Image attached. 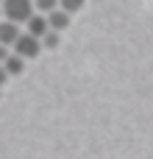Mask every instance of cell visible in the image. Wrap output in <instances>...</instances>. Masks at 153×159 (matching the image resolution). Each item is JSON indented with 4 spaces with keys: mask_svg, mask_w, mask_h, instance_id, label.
<instances>
[{
    "mask_svg": "<svg viewBox=\"0 0 153 159\" xmlns=\"http://www.w3.org/2000/svg\"><path fill=\"white\" fill-rule=\"evenodd\" d=\"M0 14H6V22L22 25V22H28L36 11H33V0H3Z\"/></svg>",
    "mask_w": 153,
    "mask_h": 159,
    "instance_id": "6da1fadb",
    "label": "cell"
},
{
    "mask_svg": "<svg viewBox=\"0 0 153 159\" xmlns=\"http://www.w3.org/2000/svg\"><path fill=\"white\" fill-rule=\"evenodd\" d=\"M39 50H42L39 39H33V36H28V34H20V36H17V42L11 45V53H14V56H20L22 61H25V59L39 56Z\"/></svg>",
    "mask_w": 153,
    "mask_h": 159,
    "instance_id": "7a4b0ae2",
    "label": "cell"
},
{
    "mask_svg": "<svg viewBox=\"0 0 153 159\" xmlns=\"http://www.w3.org/2000/svg\"><path fill=\"white\" fill-rule=\"evenodd\" d=\"M25 28H28L25 34H28V36H33V39H42V36L50 31V28H47V20H45L42 14H33V17L25 22Z\"/></svg>",
    "mask_w": 153,
    "mask_h": 159,
    "instance_id": "3957f363",
    "label": "cell"
},
{
    "mask_svg": "<svg viewBox=\"0 0 153 159\" xmlns=\"http://www.w3.org/2000/svg\"><path fill=\"white\" fill-rule=\"evenodd\" d=\"M22 31H20V25H14V22H0V45L3 48H11L14 42H17V36H20Z\"/></svg>",
    "mask_w": 153,
    "mask_h": 159,
    "instance_id": "277c9868",
    "label": "cell"
},
{
    "mask_svg": "<svg viewBox=\"0 0 153 159\" xmlns=\"http://www.w3.org/2000/svg\"><path fill=\"white\" fill-rule=\"evenodd\" d=\"M45 20H47V28H50V31H56V34H61V31L70 25V14H64L61 8H56V11H53V14H47Z\"/></svg>",
    "mask_w": 153,
    "mask_h": 159,
    "instance_id": "5b68a950",
    "label": "cell"
},
{
    "mask_svg": "<svg viewBox=\"0 0 153 159\" xmlns=\"http://www.w3.org/2000/svg\"><path fill=\"white\" fill-rule=\"evenodd\" d=\"M0 67L6 70V75H17V73H22V67H25V61H22L20 56H14V53H11V56H8V59H6V61H3Z\"/></svg>",
    "mask_w": 153,
    "mask_h": 159,
    "instance_id": "8992f818",
    "label": "cell"
},
{
    "mask_svg": "<svg viewBox=\"0 0 153 159\" xmlns=\"http://www.w3.org/2000/svg\"><path fill=\"white\" fill-rule=\"evenodd\" d=\"M56 8H59V0H33V11H39L42 17L53 14Z\"/></svg>",
    "mask_w": 153,
    "mask_h": 159,
    "instance_id": "52a82bcc",
    "label": "cell"
},
{
    "mask_svg": "<svg viewBox=\"0 0 153 159\" xmlns=\"http://www.w3.org/2000/svg\"><path fill=\"white\" fill-rule=\"evenodd\" d=\"M81 6H84V0H59V8L64 11V14H75V11H81Z\"/></svg>",
    "mask_w": 153,
    "mask_h": 159,
    "instance_id": "ba28073f",
    "label": "cell"
},
{
    "mask_svg": "<svg viewBox=\"0 0 153 159\" xmlns=\"http://www.w3.org/2000/svg\"><path fill=\"white\" fill-rule=\"evenodd\" d=\"M39 45H45L47 50H53V48H59V34L56 31H47L42 39H39Z\"/></svg>",
    "mask_w": 153,
    "mask_h": 159,
    "instance_id": "9c48e42d",
    "label": "cell"
},
{
    "mask_svg": "<svg viewBox=\"0 0 153 159\" xmlns=\"http://www.w3.org/2000/svg\"><path fill=\"white\" fill-rule=\"evenodd\" d=\"M8 56H11V50H8V48H3V45H0V64H3V61H6V59H8Z\"/></svg>",
    "mask_w": 153,
    "mask_h": 159,
    "instance_id": "30bf717a",
    "label": "cell"
},
{
    "mask_svg": "<svg viewBox=\"0 0 153 159\" xmlns=\"http://www.w3.org/2000/svg\"><path fill=\"white\" fill-rule=\"evenodd\" d=\"M6 81H8V75H6V70L0 67V89H3V84H6Z\"/></svg>",
    "mask_w": 153,
    "mask_h": 159,
    "instance_id": "8fae6325",
    "label": "cell"
},
{
    "mask_svg": "<svg viewBox=\"0 0 153 159\" xmlns=\"http://www.w3.org/2000/svg\"><path fill=\"white\" fill-rule=\"evenodd\" d=\"M0 3H3V0H0Z\"/></svg>",
    "mask_w": 153,
    "mask_h": 159,
    "instance_id": "7c38bea8",
    "label": "cell"
}]
</instances>
